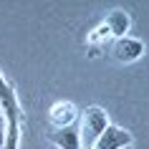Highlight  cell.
I'll use <instances>...</instances> for the list:
<instances>
[{
	"mask_svg": "<svg viewBox=\"0 0 149 149\" xmlns=\"http://www.w3.org/2000/svg\"><path fill=\"white\" fill-rule=\"evenodd\" d=\"M0 109L8 119V129H5V144L3 149H18V139H20V121H23V109L18 104L15 88L10 81L0 76Z\"/></svg>",
	"mask_w": 149,
	"mask_h": 149,
	"instance_id": "1",
	"label": "cell"
},
{
	"mask_svg": "<svg viewBox=\"0 0 149 149\" xmlns=\"http://www.w3.org/2000/svg\"><path fill=\"white\" fill-rule=\"evenodd\" d=\"M109 126V114L101 109V106H88L81 116V126H79V139L81 147H94L96 139L101 136V132Z\"/></svg>",
	"mask_w": 149,
	"mask_h": 149,
	"instance_id": "2",
	"label": "cell"
},
{
	"mask_svg": "<svg viewBox=\"0 0 149 149\" xmlns=\"http://www.w3.org/2000/svg\"><path fill=\"white\" fill-rule=\"evenodd\" d=\"M132 144V134L119 129V126H106L101 132V136L96 139L94 149H121V147H129Z\"/></svg>",
	"mask_w": 149,
	"mask_h": 149,
	"instance_id": "3",
	"label": "cell"
},
{
	"mask_svg": "<svg viewBox=\"0 0 149 149\" xmlns=\"http://www.w3.org/2000/svg\"><path fill=\"white\" fill-rule=\"evenodd\" d=\"M141 53H144V43L136 40V38L121 36V38H116V43H114V58H116V61L132 63V61H136Z\"/></svg>",
	"mask_w": 149,
	"mask_h": 149,
	"instance_id": "4",
	"label": "cell"
},
{
	"mask_svg": "<svg viewBox=\"0 0 149 149\" xmlns=\"http://www.w3.org/2000/svg\"><path fill=\"white\" fill-rule=\"evenodd\" d=\"M48 139L53 141L58 149H81V139H79V129L71 126H58L56 132H51Z\"/></svg>",
	"mask_w": 149,
	"mask_h": 149,
	"instance_id": "5",
	"label": "cell"
},
{
	"mask_svg": "<svg viewBox=\"0 0 149 149\" xmlns=\"http://www.w3.org/2000/svg\"><path fill=\"white\" fill-rule=\"evenodd\" d=\"M48 119H51V124L58 129V126H71L73 124V119H76V106L71 101H56L48 111Z\"/></svg>",
	"mask_w": 149,
	"mask_h": 149,
	"instance_id": "6",
	"label": "cell"
},
{
	"mask_svg": "<svg viewBox=\"0 0 149 149\" xmlns=\"http://www.w3.org/2000/svg\"><path fill=\"white\" fill-rule=\"evenodd\" d=\"M104 25L109 28L111 36H116V38H121L126 31H129V25H132V20H129V13H124V10H111L109 15H106V20H104Z\"/></svg>",
	"mask_w": 149,
	"mask_h": 149,
	"instance_id": "7",
	"label": "cell"
},
{
	"mask_svg": "<svg viewBox=\"0 0 149 149\" xmlns=\"http://www.w3.org/2000/svg\"><path fill=\"white\" fill-rule=\"evenodd\" d=\"M111 33H109V28H106V25H99V28H94V31L88 33V43H94V46H99V43H101V40H106L109 38Z\"/></svg>",
	"mask_w": 149,
	"mask_h": 149,
	"instance_id": "8",
	"label": "cell"
},
{
	"mask_svg": "<svg viewBox=\"0 0 149 149\" xmlns=\"http://www.w3.org/2000/svg\"><path fill=\"white\" fill-rule=\"evenodd\" d=\"M5 144V124H0V147Z\"/></svg>",
	"mask_w": 149,
	"mask_h": 149,
	"instance_id": "9",
	"label": "cell"
},
{
	"mask_svg": "<svg viewBox=\"0 0 149 149\" xmlns=\"http://www.w3.org/2000/svg\"><path fill=\"white\" fill-rule=\"evenodd\" d=\"M121 149H132V144H129V147H121Z\"/></svg>",
	"mask_w": 149,
	"mask_h": 149,
	"instance_id": "10",
	"label": "cell"
}]
</instances>
